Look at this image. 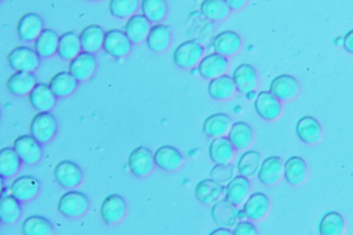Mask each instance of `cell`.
<instances>
[{
  "label": "cell",
  "mask_w": 353,
  "mask_h": 235,
  "mask_svg": "<svg viewBox=\"0 0 353 235\" xmlns=\"http://www.w3.org/2000/svg\"><path fill=\"white\" fill-rule=\"evenodd\" d=\"M205 49L197 41L181 43L173 52V62L178 68L189 70L198 66L204 57Z\"/></svg>",
  "instance_id": "cell-1"
},
{
  "label": "cell",
  "mask_w": 353,
  "mask_h": 235,
  "mask_svg": "<svg viewBox=\"0 0 353 235\" xmlns=\"http://www.w3.org/2000/svg\"><path fill=\"white\" fill-rule=\"evenodd\" d=\"M8 65L14 71L36 72L41 64L40 56L36 50L28 45H17L6 56Z\"/></svg>",
  "instance_id": "cell-2"
},
{
  "label": "cell",
  "mask_w": 353,
  "mask_h": 235,
  "mask_svg": "<svg viewBox=\"0 0 353 235\" xmlns=\"http://www.w3.org/2000/svg\"><path fill=\"white\" fill-rule=\"evenodd\" d=\"M57 209L67 218H79L88 211L89 199L84 193L71 190L61 196Z\"/></svg>",
  "instance_id": "cell-3"
},
{
  "label": "cell",
  "mask_w": 353,
  "mask_h": 235,
  "mask_svg": "<svg viewBox=\"0 0 353 235\" xmlns=\"http://www.w3.org/2000/svg\"><path fill=\"white\" fill-rule=\"evenodd\" d=\"M58 123L53 114L48 112H38L30 125V134L41 143H48L56 136Z\"/></svg>",
  "instance_id": "cell-4"
},
{
  "label": "cell",
  "mask_w": 353,
  "mask_h": 235,
  "mask_svg": "<svg viewBox=\"0 0 353 235\" xmlns=\"http://www.w3.org/2000/svg\"><path fill=\"white\" fill-rule=\"evenodd\" d=\"M132 41L123 30L112 28L105 32L103 51L111 58L121 59L130 55L132 50Z\"/></svg>",
  "instance_id": "cell-5"
},
{
  "label": "cell",
  "mask_w": 353,
  "mask_h": 235,
  "mask_svg": "<svg viewBox=\"0 0 353 235\" xmlns=\"http://www.w3.org/2000/svg\"><path fill=\"white\" fill-rule=\"evenodd\" d=\"M41 143L37 141L32 134H23L17 136L12 143V147L19 154L23 163L27 165H36L43 156Z\"/></svg>",
  "instance_id": "cell-6"
},
{
  "label": "cell",
  "mask_w": 353,
  "mask_h": 235,
  "mask_svg": "<svg viewBox=\"0 0 353 235\" xmlns=\"http://www.w3.org/2000/svg\"><path fill=\"white\" fill-rule=\"evenodd\" d=\"M128 169L137 177H147L152 173L154 164V152L149 147L139 145L128 156Z\"/></svg>",
  "instance_id": "cell-7"
},
{
  "label": "cell",
  "mask_w": 353,
  "mask_h": 235,
  "mask_svg": "<svg viewBox=\"0 0 353 235\" xmlns=\"http://www.w3.org/2000/svg\"><path fill=\"white\" fill-rule=\"evenodd\" d=\"M126 212H128V204L123 196L119 194L108 195L100 206L102 221L108 225H114L123 221Z\"/></svg>",
  "instance_id": "cell-8"
},
{
  "label": "cell",
  "mask_w": 353,
  "mask_h": 235,
  "mask_svg": "<svg viewBox=\"0 0 353 235\" xmlns=\"http://www.w3.org/2000/svg\"><path fill=\"white\" fill-rule=\"evenodd\" d=\"M54 177L63 188L73 189L81 185L83 171L76 163L65 160L58 163L54 167Z\"/></svg>",
  "instance_id": "cell-9"
},
{
  "label": "cell",
  "mask_w": 353,
  "mask_h": 235,
  "mask_svg": "<svg viewBox=\"0 0 353 235\" xmlns=\"http://www.w3.org/2000/svg\"><path fill=\"white\" fill-rule=\"evenodd\" d=\"M43 28V21L40 14L36 12H27L21 15L17 21V37L25 43L34 42Z\"/></svg>",
  "instance_id": "cell-10"
},
{
  "label": "cell",
  "mask_w": 353,
  "mask_h": 235,
  "mask_svg": "<svg viewBox=\"0 0 353 235\" xmlns=\"http://www.w3.org/2000/svg\"><path fill=\"white\" fill-rule=\"evenodd\" d=\"M256 114L263 121H274L282 114V102L270 91H261L254 100Z\"/></svg>",
  "instance_id": "cell-11"
},
{
  "label": "cell",
  "mask_w": 353,
  "mask_h": 235,
  "mask_svg": "<svg viewBox=\"0 0 353 235\" xmlns=\"http://www.w3.org/2000/svg\"><path fill=\"white\" fill-rule=\"evenodd\" d=\"M97 69V60L93 54L81 52L76 58L70 61L68 71L79 83L87 82L94 76Z\"/></svg>",
  "instance_id": "cell-12"
},
{
  "label": "cell",
  "mask_w": 353,
  "mask_h": 235,
  "mask_svg": "<svg viewBox=\"0 0 353 235\" xmlns=\"http://www.w3.org/2000/svg\"><path fill=\"white\" fill-rule=\"evenodd\" d=\"M299 90V82L294 76L282 74L272 80L269 91L281 102H287L296 98Z\"/></svg>",
  "instance_id": "cell-13"
},
{
  "label": "cell",
  "mask_w": 353,
  "mask_h": 235,
  "mask_svg": "<svg viewBox=\"0 0 353 235\" xmlns=\"http://www.w3.org/2000/svg\"><path fill=\"white\" fill-rule=\"evenodd\" d=\"M10 193L21 203L32 201L39 195L41 185L37 178L30 175H23L15 178L10 185Z\"/></svg>",
  "instance_id": "cell-14"
},
{
  "label": "cell",
  "mask_w": 353,
  "mask_h": 235,
  "mask_svg": "<svg viewBox=\"0 0 353 235\" xmlns=\"http://www.w3.org/2000/svg\"><path fill=\"white\" fill-rule=\"evenodd\" d=\"M228 65H230V62H228V57L217 53L209 54V55L203 57L198 64V73L203 79L210 81L214 78L226 74Z\"/></svg>",
  "instance_id": "cell-15"
},
{
  "label": "cell",
  "mask_w": 353,
  "mask_h": 235,
  "mask_svg": "<svg viewBox=\"0 0 353 235\" xmlns=\"http://www.w3.org/2000/svg\"><path fill=\"white\" fill-rule=\"evenodd\" d=\"M243 47V39L234 30H223L213 38L212 48L214 53L232 57L236 55Z\"/></svg>",
  "instance_id": "cell-16"
},
{
  "label": "cell",
  "mask_w": 353,
  "mask_h": 235,
  "mask_svg": "<svg viewBox=\"0 0 353 235\" xmlns=\"http://www.w3.org/2000/svg\"><path fill=\"white\" fill-rule=\"evenodd\" d=\"M250 193L252 183L245 176H234L225 186V199L236 207L245 203Z\"/></svg>",
  "instance_id": "cell-17"
},
{
  "label": "cell",
  "mask_w": 353,
  "mask_h": 235,
  "mask_svg": "<svg viewBox=\"0 0 353 235\" xmlns=\"http://www.w3.org/2000/svg\"><path fill=\"white\" fill-rule=\"evenodd\" d=\"M194 193L200 203L204 205H214L225 197V186L210 178L200 181L196 185Z\"/></svg>",
  "instance_id": "cell-18"
},
{
  "label": "cell",
  "mask_w": 353,
  "mask_h": 235,
  "mask_svg": "<svg viewBox=\"0 0 353 235\" xmlns=\"http://www.w3.org/2000/svg\"><path fill=\"white\" fill-rule=\"evenodd\" d=\"M239 211L236 206L224 198L211 208V217L219 227L232 228L239 219Z\"/></svg>",
  "instance_id": "cell-19"
},
{
  "label": "cell",
  "mask_w": 353,
  "mask_h": 235,
  "mask_svg": "<svg viewBox=\"0 0 353 235\" xmlns=\"http://www.w3.org/2000/svg\"><path fill=\"white\" fill-rule=\"evenodd\" d=\"M232 79L239 92L243 94L254 92L258 87L259 78L256 69L248 63H243L234 69Z\"/></svg>",
  "instance_id": "cell-20"
},
{
  "label": "cell",
  "mask_w": 353,
  "mask_h": 235,
  "mask_svg": "<svg viewBox=\"0 0 353 235\" xmlns=\"http://www.w3.org/2000/svg\"><path fill=\"white\" fill-rule=\"evenodd\" d=\"M28 102L38 112H48L56 105L57 96L49 84L39 82L28 95Z\"/></svg>",
  "instance_id": "cell-21"
},
{
  "label": "cell",
  "mask_w": 353,
  "mask_h": 235,
  "mask_svg": "<svg viewBox=\"0 0 353 235\" xmlns=\"http://www.w3.org/2000/svg\"><path fill=\"white\" fill-rule=\"evenodd\" d=\"M284 164L280 156H269L261 162L258 172V179L265 186H272L282 180Z\"/></svg>",
  "instance_id": "cell-22"
},
{
  "label": "cell",
  "mask_w": 353,
  "mask_h": 235,
  "mask_svg": "<svg viewBox=\"0 0 353 235\" xmlns=\"http://www.w3.org/2000/svg\"><path fill=\"white\" fill-rule=\"evenodd\" d=\"M271 203L269 197L263 192L250 194L245 203L243 204V211L246 219L250 221H259L265 218L269 213Z\"/></svg>",
  "instance_id": "cell-23"
},
{
  "label": "cell",
  "mask_w": 353,
  "mask_h": 235,
  "mask_svg": "<svg viewBox=\"0 0 353 235\" xmlns=\"http://www.w3.org/2000/svg\"><path fill=\"white\" fill-rule=\"evenodd\" d=\"M37 83V77L32 72L14 71L6 79V89L17 96H25L30 94Z\"/></svg>",
  "instance_id": "cell-24"
},
{
  "label": "cell",
  "mask_w": 353,
  "mask_h": 235,
  "mask_svg": "<svg viewBox=\"0 0 353 235\" xmlns=\"http://www.w3.org/2000/svg\"><path fill=\"white\" fill-rule=\"evenodd\" d=\"M154 164L163 171L175 172L182 167L184 158L182 154L172 145H163L154 152Z\"/></svg>",
  "instance_id": "cell-25"
},
{
  "label": "cell",
  "mask_w": 353,
  "mask_h": 235,
  "mask_svg": "<svg viewBox=\"0 0 353 235\" xmlns=\"http://www.w3.org/2000/svg\"><path fill=\"white\" fill-rule=\"evenodd\" d=\"M172 42V30L169 25L163 23H154L149 34L145 39V43L150 51L160 54L170 47Z\"/></svg>",
  "instance_id": "cell-26"
},
{
  "label": "cell",
  "mask_w": 353,
  "mask_h": 235,
  "mask_svg": "<svg viewBox=\"0 0 353 235\" xmlns=\"http://www.w3.org/2000/svg\"><path fill=\"white\" fill-rule=\"evenodd\" d=\"M152 23L141 14H136L130 17L124 25L123 32L134 45H139L147 39Z\"/></svg>",
  "instance_id": "cell-27"
},
{
  "label": "cell",
  "mask_w": 353,
  "mask_h": 235,
  "mask_svg": "<svg viewBox=\"0 0 353 235\" xmlns=\"http://www.w3.org/2000/svg\"><path fill=\"white\" fill-rule=\"evenodd\" d=\"M296 134L303 143L315 145L323 136V130L319 121L313 116H304L296 125Z\"/></svg>",
  "instance_id": "cell-28"
},
{
  "label": "cell",
  "mask_w": 353,
  "mask_h": 235,
  "mask_svg": "<svg viewBox=\"0 0 353 235\" xmlns=\"http://www.w3.org/2000/svg\"><path fill=\"white\" fill-rule=\"evenodd\" d=\"M232 125L230 115L224 112L213 113L205 119L203 132L208 138H221L228 136Z\"/></svg>",
  "instance_id": "cell-29"
},
{
  "label": "cell",
  "mask_w": 353,
  "mask_h": 235,
  "mask_svg": "<svg viewBox=\"0 0 353 235\" xmlns=\"http://www.w3.org/2000/svg\"><path fill=\"white\" fill-rule=\"evenodd\" d=\"M79 37L83 52L95 55L100 50L103 49L105 32L100 25H87L83 28Z\"/></svg>",
  "instance_id": "cell-30"
},
{
  "label": "cell",
  "mask_w": 353,
  "mask_h": 235,
  "mask_svg": "<svg viewBox=\"0 0 353 235\" xmlns=\"http://www.w3.org/2000/svg\"><path fill=\"white\" fill-rule=\"evenodd\" d=\"M209 96L217 101H225L234 96L236 87L233 81L232 76L224 74L219 77L210 80L207 87Z\"/></svg>",
  "instance_id": "cell-31"
},
{
  "label": "cell",
  "mask_w": 353,
  "mask_h": 235,
  "mask_svg": "<svg viewBox=\"0 0 353 235\" xmlns=\"http://www.w3.org/2000/svg\"><path fill=\"white\" fill-rule=\"evenodd\" d=\"M228 138L235 151H245L254 143V130L245 121H236L231 126Z\"/></svg>",
  "instance_id": "cell-32"
},
{
  "label": "cell",
  "mask_w": 353,
  "mask_h": 235,
  "mask_svg": "<svg viewBox=\"0 0 353 235\" xmlns=\"http://www.w3.org/2000/svg\"><path fill=\"white\" fill-rule=\"evenodd\" d=\"M235 156V149L226 136L213 139L209 145V156L215 165L230 164Z\"/></svg>",
  "instance_id": "cell-33"
},
{
  "label": "cell",
  "mask_w": 353,
  "mask_h": 235,
  "mask_svg": "<svg viewBox=\"0 0 353 235\" xmlns=\"http://www.w3.org/2000/svg\"><path fill=\"white\" fill-rule=\"evenodd\" d=\"M308 176L306 162L300 156H291L284 164V178L288 184L298 187L302 185Z\"/></svg>",
  "instance_id": "cell-34"
},
{
  "label": "cell",
  "mask_w": 353,
  "mask_h": 235,
  "mask_svg": "<svg viewBox=\"0 0 353 235\" xmlns=\"http://www.w3.org/2000/svg\"><path fill=\"white\" fill-rule=\"evenodd\" d=\"M78 83L79 82L69 71H61L50 79L49 86L57 98H67L75 92Z\"/></svg>",
  "instance_id": "cell-35"
},
{
  "label": "cell",
  "mask_w": 353,
  "mask_h": 235,
  "mask_svg": "<svg viewBox=\"0 0 353 235\" xmlns=\"http://www.w3.org/2000/svg\"><path fill=\"white\" fill-rule=\"evenodd\" d=\"M82 52L79 34L73 30L65 32L59 38L58 52L57 55L64 61H72Z\"/></svg>",
  "instance_id": "cell-36"
},
{
  "label": "cell",
  "mask_w": 353,
  "mask_h": 235,
  "mask_svg": "<svg viewBox=\"0 0 353 235\" xmlns=\"http://www.w3.org/2000/svg\"><path fill=\"white\" fill-rule=\"evenodd\" d=\"M59 36L52 28H43L40 36L34 42L36 50L41 59H49L56 55L58 52Z\"/></svg>",
  "instance_id": "cell-37"
},
{
  "label": "cell",
  "mask_w": 353,
  "mask_h": 235,
  "mask_svg": "<svg viewBox=\"0 0 353 235\" xmlns=\"http://www.w3.org/2000/svg\"><path fill=\"white\" fill-rule=\"evenodd\" d=\"M23 161L14 147H6L0 150V176L1 179H10L19 173Z\"/></svg>",
  "instance_id": "cell-38"
},
{
  "label": "cell",
  "mask_w": 353,
  "mask_h": 235,
  "mask_svg": "<svg viewBox=\"0 0 353 235\" xmlns=\"http://www.w3.org/2000/svg\"><path fill=\"white\" fill-rule=\"evenodd\" d=\"M21 202L12 193L2 196L0 200V221L2 223L12 225L21 218Z\"/></svg>",
  "instance_id": "cell-39"
},
{
  "label": "cell",
  "mask_w": 353,
  "mask_h": 235,
  "mask_svg": "<svg viewBox=\"0 0 353 235\" xmlns=\"http://www.w3.org/2000/svg\"><path fill=\"white\" fill-rule=\"evenodd\" d=\"M200 12L205 19L213 23L224 21L230 14V8L224 0H203Z\"/></svg>",
  "instance_id": "cell-40"
},
{
  "label": "cell",
  "mask_w": 353,
  "mask_h": 235,
  "mask_svg": "<svg viewBox=\"0 0 353 235\" xmlns=\"http://www.w3.org/2000/svg\"><path fill=\"white\" fill-rule=\"evenodd\" d=\"M261 162H263L261 154L259 152L252 151V150L246 151L239 159L237 172L239 175L245 176L248 179L256 177Z\"/></svg>",
  "instance_id": "cell-41"
},
{
  "label": "cell",
  "mask_w": 353,
  "mask_h": 235,
  "mask_svg": "<svg viewBox=\"0 0 353 235\" xmlns=\"http://www.w3.org/2000/svg\"><path fill=\"white\" fill-rule=\"evenodd\" d=\"M141 14L152 23H161L168 14L167 0H141Z\"/></svg>",
  "instance_id": "cell-42"
},
{
  "label": "cell",
  "mask_w": 353,
  "mask_h": 235,
  "mask_svg": "<svg viewBox=\"0 0 353 235\" xmlns=\"http://www.w3.org/2000/svg\"><path fill=\"white\" fill-rule=\"evenodd\" d=\"M21 232L25 235H51L54 229L53 224L45 217L32 215L23 221Z\"/></svg>",
  "instance_id": "cell-43"
},
{
  "label": "cell",
  "mask_w": 353,
  "mask_h": 235,
  "mask_svg": "<svg viewBox=\"0 0 353 235\" xmlns=\"http://www.w3.org/2000/svg\"><path fill=\"white\" fill-rule=\"evenodd\" d=\"M345 232V221L339 212L331 211L322 217L319 223L321 235H342Z\"/></svg>",
  "instance_id": "cell-44"
},
{
  "label": "cell",
  "mask_w": 353,
  "mask_h": 235,
  "mask_svg": "<svg viewBox=\"0 0 353 235\" xmlns=\"http://www.w3.org/2000/svg\"><path fill=\"white\" fill-rule=\"evenodd\" d=\"M141 8L139 0H109L108 10L117 19H130Z\"/></svg>",
  "instance_id": "cell-45"
},
{
  "label": "cell",
  "mask_w": 353,
  "mask_h": 235,
  "mask_svg": "<svg viewBox=\"0 0 353 235\" xmlns=\"http://www.w3.org/2000/svg\"><path fill=\"white\" fill-rule=\"evenodd\" d=\"M235 167L232 164L215 165L210 172V178L220 184H228L234 177Z\"/></svg>",
  "instance_id": "cell-46"
},
{
  "label": "cell",
  "mask_w": 353,
  "mask_h": 235,
  "mask_svg": "<svg viewBox=\"0 0 353 235\" xmlns=\"http://www.w3.org/2000/svg\"><path fill=\"white\" fill-rule=\"evenodd\" d=\"M232 232L233 234L236 235H256L258 229L252 221H239L233 227Z\"/></svg>",
  "instance_id": "cell-47"
},
{
  "label": "cell",
  "mask_w": 353,
  "mask_h": 235,
  "mask_svg": "<svg viewBox=\"0 0 353 235\" xmlns=\"http://www.w3.org/2000/svg\"><path fill=\"white\" fill-rule=\"evenodd\" d=\"M343 48L347 53L353 55V30H350L343 38Z\"/></svg>",
  "instance_id": "cell-48"
},
{
  "label": "cell",
  "mask_w": 353,
  "mask_h": 235,
  "mask_svg": "<svg viewBox=\"0 0 353 235\" xmlns=\"http://www.w3.org/2000/svg\"><path fill=\"white\" fill-rule=\"evenodd\" d=\"M228 4V8L233 12H237V10H243L245 8L248 0H224Z\"/></svg>",
  "instance_id": "cell-49"
},
{
  "label": "cell",
  "mask_w": 353,
  "mask_h": 235,
  "mask_svg": "<svg viewBox=\"0 0 353 235\" xmlns=\"http://www.w3.org/2000/svg\"><path fill=\"white\" fill-rule=\"evenodd\" d=\"M211 234H224V235H230L233 234V232H231L230 228L225 227H220L218 229L214 230V232H211Z\"/></svg>",
  "instance_id": "cell-50"
},
{
  "label": "cell",
  "mask_w": 353,
  "mask_h": 235,
  "mask_svg": "<svg viewBox=\"0 0 353 235\" xmlns=\"http://www.w3.org/2000/svg\"><path fill=\"white\" fill-rule=\"evenodd\" d=\"M87 1L95 2V1H100V0H87Z\"/></svg>",
  "instance_id": "cell-51"
},
{
  "label": "cell",
  "mask_w": 353,
  "mask_h": 235,
  "mask_svg": "<svg viewBox=\"0 0 353 235\" xmlns=\"http://www.w3.org/2000/svg\"><path fill=\"white\" fill-rule=\"evenodd\" d=\"M1 1H3V0H1Z\"/></svg>",
  "instance_id": "cell-52"
}]
</instances>
